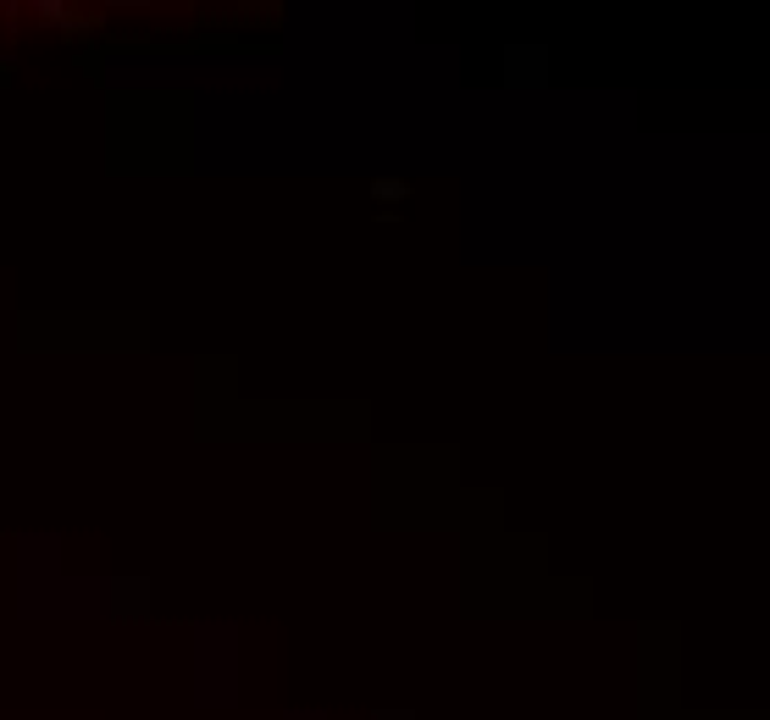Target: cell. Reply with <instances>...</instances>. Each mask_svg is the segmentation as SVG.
<instances>
[{
    "label": "cell",
    "instance_id": "obj_1",
    "mask_svg": "<svg viewBox=\"0 0 770 720\" xmlns=\"http://www.w3.org/2000/svg\"><path fill=\"white\" fill-rule=\"evenodd\" d=\"M34 17L50 28H78V12L67 6V0H34Z\"/></svg>",
    "mask_w": 770,
    "mask_h": 720
},
{
    "label": "cell",
    "instance_id": "obj_2",
    "mask_svg": "<svg viewBox=\"0 0 770 720\" xmlns=\"http://www.w3.org/2000/svg\"><path fill=\"white\" fill-rule=\"evenodd\" d=\"M372 200L377 205H399V200H410V183L405 178H372Z\"/></svg>",
    "mask_w": 770,
    "mask_h": 720
}]
</instances>
